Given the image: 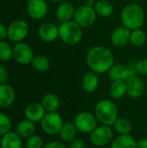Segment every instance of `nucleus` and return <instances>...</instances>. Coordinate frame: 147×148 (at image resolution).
Listing matches in <instances>:
<instances>
[{
  "label": "nucleus",
  "mask_w": 147,
  "mask_h": 148,
  "mask_svg": "<svg viewBox=\"0 0 147 148\" xmlns=\"http://www.w3.org/2000/svg\"><path fill=\"white\" fill-rule=\"evenodd\" d=\"M43 148H68L64 142L62 141H56V140H52L44 145Z\"/></svg>",
  "instance_id": "35"
},
{
  "label": "nucleus",
  "mask_w": 147,
  "mask_h": 148,
  "mask_svg": "<svg viewBox=\"0 0 147 148\" xmlns=\"http://www.w3.org/2000/svg\"><path fill=\"white\" fill-rule=\"evenodd\" d=\"M85 148H90V147H85Z\"/></svg>",
  "instance_id": "41"
},
{
  "label": "nucleus",
  "mask_w": 147,
  "mask_h": 148,
  "mask_svg": "<svg viewBox=\"0 0 147 148\" xmlns=\"http://www.w3.org/2000/svg\"><path fill=\"white\" fill-rule=\"evenodd\" d=\"M100 86L99 75L89 70L83 75L81 79V87L87 93L92 94L95 92Z\"/></svg>",
  "instance_id": "18"
},
{
  "label": "nucleus",
  "mask_w": 147,
  "mask_h": 148,
  "mask_svg": "<svg viewBox=\"0 0 147 148\" xmlns=\"http://www.w3.org/2000/svg\"><path fill=\"white\" fill-rule=\"evenodd\" d=\"M120 21L122 25L130 30L140 29L145 22L144 10L135 3L126 4L121 10Z\"/></svg>",
  "instance_id": "2"
},
{
  "label": "nucleus",
  "mask_w": 147,
  "mask_h": 148,
  "mask_svg": "<svg viewBox=\"0 0 147 148\" xmlns=\"http://www.w3.org/2000/svg\"><path fill=\"white\" fill-rule=\"evenodd\" d=\"M50 2H53V3H62L63 0H49Z\"/></svg>",
  "instance_id": "40"
},
{
  "label": "nucleus",
  "mask_w": 147,
  "mask_h": 148,
  "mask_svg": "<svg viewBox=\"0 0 147 148\" xmlns=\"http://www.w3.org/2000/svg\"><path fill=\"white\" fill-rule=\"evenodd\" d=\"M8 80V71L7 69L3 65L0 64V84L5 83Z\"/></svg>",
  "instance_id": "36"
},
{
  "label": "nucleus",
  "mask_w": 147,
  "mask_h": 148,
  "mask_svg": "<svg viewBox=\"0 0 147 148\" xmlns=\"http://www.w3.org/2000/svg\"><path fill=\"white\" fill-rule=\"evenodd\" d=\"M37 35L42 41L53 42L59 38V27L53 23H42L37 29Z\"/></svg>",
  "instance_id": "12"
},
{
  "label": "nucleus",
  "mask_w": 147,
  "mask_h": 148,
  "mask_svg": "<svg viewBox=\"0 0 147 148\" xmlns=\"http://www.w3.org/2000/svg\"><path fill=\"white\" fill-rule=\"evenodd\" d=\"M11 126L12 123L10 118L6 114L0 113V136L2 137L3 135L10 132Z\"/></svg>",
  "instance_id": "31"
},
{
  "label": "nucleus",
  "mask_w": 147,
  "mask_h": 148,
  "mask_svg": "<svg viewBox=\"0 0 147 148\" xmlns=\"http://www.w3.org/2000/svg\"><path fill=\"white\" fill-rule=\"evenodd\" d=\"M73 122L78 132L86 134H89L99 125V121L94 112L90 111H81L78 113L75 116Z\"/></svg>",
  "instance_id": "7"
},
{
  "label": "nucleus",
  "mask_w": 147,
  "mask_h": 148,
  "mask_svg": "<svg viewBox=\"0 0 147 148\" xmlns=\"http://www.w3.org/2000/svg\"><path fill=\"white\" fill-rule=\"evenodd\" d=\"M8 38L16 43L24 41L29 33V26L23 19H16L12 21L7 27Z\"/></svg>",
  "instance_id": "9"
},
{
  "label": "nucleus",
  "mask_w": 147,
  "mask_h": 148,
  "mask_svg": "<svg viewBox=\"0 0 147 148\" xmlns=\"http://www.w3.org/2000/svg\"><path fill=\"white\" fill-rule=\"evenodd\" d=\"M63 124V119L58 112L46 113L40 122L42 132L52 136L59 134Z\"/></svg>",
  "instance_id": "6"
},
{
  "label": "nucleus",
  "mask_w": 147,
  "mask_h": 148,
  "mask_svg": "<svg viewBox=\"0 0 147 148\" xmlns=\"http://www.w3.org/2000/svg\"><path fill=\"white\" fill-rule=\"evenodd\" d=\"M77 133H78V130L75 123L71 121H68V122H64L58 136L61 141L64 143H69L74 139L76 138Z\"/></svg>",
  "instance_id": "22"
},
{
  "label": "nucleus",
  "mask_w": 147,
  "mask_h": 148,
  "mask_svg": "<svg viewBox=\"0 0 147 148\" xmlns=\"http://www.w3.org/2000/svg\"><path fill=\"white\" fill-rule=\"evenodd\" d=\"M31 65L38 72H46L50 68V62L46 56L37 55L34 56Z\"/></svg>",
  "instance_id": "28"
},
{
  "label": "nucleus",
  "mask_w": 147,
  "mask_h": 148,
  "mask_svg": "<svg viewBox=\"0 0 147 148\" xmlns=\"http://www.w3.org/2000/svg\"><path fill=\"white\" fill-rule=\"evenodd\" d=\"M8 37V31L7 27L4 26L3 23H0V41L5 40Z\"/></svg>",
  "instance_id": "37"
},
{
  "label": "nucleus",
  "mask_w": 147,
  "mask_h": 148,
  "mask_svg": "<svg viewBox=\"0 0 147 148\" xmlns=\"http://www.w3.org/2000/svg\"><path fill=\"white\" fill-rule=\"evenodd\" d=\"M147 36L146 32L140 29H136L131 30L130 34V43L136 47V48H140L143 47L146 42Z\"/></svg>",
  "instance_id": "27"
},
{
  "label": "nucleus",
  "mask_w": 147,
  "mask_h": 148,
  "mask_svg": "<svg viewBox=\"0 0 147 148\" xmlns=\"http://www.w3.org/2000/svg\"><path fill=\"white\" fill-rule=\"evenodd\" d=\"M114 137L113 128L102 124L98 125L89 134V140L95 147H104L110 145Z\"/></svg>",
  "instance_id": "5"
},
{
  "label": "nucleus",
  "mask_w": 147,
  "mask_h": 148,
  "mask_svg": "<svg viewBox=\"0 0 147 148\" xmlns=\"http://www.w3.org/2000/svg\"><path fill=\"white\" fill-rule=\"evenodd\" d=\"M127 83V95L133 99L141 97L146 91V85L143 79L139 76H135L126 82Z\"/></svg>",
  "instance_id": "16"
},
{
  "label": "nucleus",
  "mask_w": 147,
  "mask_h": 148,
  "mask_svg": "<svg viewBox=\"0 0 147 148\" xmlns=\"http://www.w3.org/2000/svg\"><path fill=\"white\" fill-rule=\"evenodd\" d=\"M131 30L121 25L116 27L110 35V42L116 48H123L130 43Z\"/></svg>",
  "instance_id": "13"
},
{
  "label": "nucleus",
  "mask_w": 147,
  "mask_h": 148,
  "mask_svg": "<svg viewBox=\"0 0 147 148\" xmlns=\"http://www.w3.org/2000/svg\"><path fill=\"white\" fill-rule=\"evenodd\" d=\"M15 132L22 138V139H28L36 132V123L25 119L21 121L16 127Z\"/></svg>",
  "instance_id": "23"
},
{
  "label": "nucleus",
  "mask_w": 147,
  "mask_h": 148,
  "mask_svg": "<svg viewBox=\"0 0 147 148\" xmlns=\"http://www.w3.org/2000/svg\"><path fill=\"white\" fill-rule=\"evenodd\" d=\"M43 139L37 134H33L26 140L25 147L26 148H43L44 147Z\"/></svg>",
  "instance_id": "32"
},
{
  "label": "nucleus",
  "mask_w": 147,
  "mask_h": 148,
  "mask_svg": "<svg viewBox=\"0 0 147 148\" xmlns=\"http://www.w3.org/2000/svg\"><path fill=\"white\" fill-rule=\"evenodd\" d=\"M95 2L96 1H94V0H87V2H86V3L85 4H87V5H89V6H94V3H95Z\"/></svg>",
  "instance_id": "39"
},
{
  "label": "nucleus",
  "mask_w": 147,
  "mask_h": 148,
  "mask_svg": "<svg viewBox=\"0 0 147 148\" xmlns=\"http://www.w3.org/2000/svg\"><path fill=\"white\" fill-rule=\"evenodd\" d=\"M126 67L122 64H113V66L109 69L107 72L108 76L111 81H117V80H123L125 76Z\"/></svg>",
  "instance_id": "29"
},
{
  "label": "nucleus",
  "mask_w": 147,
  "mask_h": 148,
  "mask_svg": "<svg viewBox=\"0 0 147 148\" xmlns=\"http://www.w3.org/2000/svg\"><path fill=\"white\" fill-rule=\"evenodd\" d=\"M109 95L113 100H120L127 95V83L123 80L112 81L109 87Z\"/></svg>",
  "instance_id": "20"
},
{
  "label": "nucleus",
  "mask_w": 147,
  "mask_h": 148,
  "mask_svg": "<svg viewBox=\"0 0 147 148\" xmlns=\"http://www.w3.org/2000/svg\"><path fill=\"white\" fill-rule=\"evenodd\" d=\"M94 8L97 16L103 18L109 17L113 13V5L108 0H97Z\"/></svg>",
  "instance_id": "25"
},
{
  "label": "nucleus",
  "mask_w": 147,
  "mask_h": 148,
  "mask_svg": "<svg viewBox=\"0 0 147 148\" xmlns=\"http://www.w3.org/2000/svg\"><path fill=\"white\" fill-rule=\"evenodd\" d=\"M97 16H98L93 6L83 4L75 9L73 20L82 29H84L92 26L95 23Z\"/></svg>",
  "instance_id": "8"
},
{
  "label": "nucleus",
  "mask_w": 147,
  "mask_h": 148,
  "mask_svg": "<svg viewBox=\"0 0 147 148\" xmlns=\"http://www.w3.org/2000/svg\"><path fill=\"white\" fill-rule=\"evenodd\" d=\"M45 114L46 111L41 102L29 103L24 109L25 119L34 123H40Z\"/></svg>",
  "instance_id": "14"
},
{
  "label": "nucleus",
  "mask_w": 147,
  "mask_h": 148,
  "mask_svg": "<svg viewBox=\"0 0 147 148\" xmlns=\"http://www.w3.org/2000/svg\"><path fill=\"white\" fill-rule=\"evenodd\" d=\"M16 99V93L12 86L8 83L0 84V108L10 107Z\"/></svg>",
  "instance_id": "17"
},
{
  "label": "nucleus",
  "mask_w": 147,
  "mask_h": 148,
  "mask_svg": "<svg viewBox=\"0 0 147 148\" xmlns=\"http://www.w3.org/2000/svg\"><path fill=\"white\" fill-rule=\"evenodd\" d=\"M110 148H137V140L131 134H118L111 142Z\"/></svg>",
  "instance_id": "21"
},
{
  "label": "nucleus",
  "mask_w": 147,
  "mask_h": 148,
  "mask_svg": "<svg viewBox=\"0 0 147 148\" xmlns=\"http://www.w3.org/2000/svg\"><path fill=\"white\" fill-rule=\"evenodd\" d=\"M75 8L69 2H62L55 10V17L61 23H66L74 19Z\"/></svg>",
  "instance_id": "15"
},
{
  "label": "nucleus",
  "mask_w": 147,
  "mask_h": 148,
  "mask_svg": "<svg viewBox=\"0 0 147 148\" xmlns=\"http://www.w3.org/2000/svg\"><path fill=\"white\" fill-rule=\"evenodd\" d=\"M13 57V47L4 40L0 41V61L7 62Z\"/></svg>",
  "instance_id": "30"
},
{
  "label": "nucleus",
  "mask_w": 147,
  "mask_h": 148,
  "mask_svg": "<svg viewBox=\"0 0 147 148\" xmlns=\"http://www.w3.org/2000/svg\"><path fill=\"white\" fill-rule=\"evenodd\" d=\"M86 62L89 70L98 74H105L114 64V56L112 50L102 45L90 48L86 56Z\"/></svg>",
  "instance_id": "1"
},
{
  "label": "nucleus",
  "mask_w": 147,
  "mask_h": 148,
  "mask_svg": "<svg viewBox=\"0 0 147 148\" xmlns=\"http://www.w3.org/2000/svg\"><path fill=\"white\" fill-rule=\"evenodd\" d=\"M35 55L32 48L26 42H17L13 47V58L20 65L31 64Z\"/></svg>",
  "instance_id": "10"
},
{
  "label": "nucleus",
  "mask_w": 147,
  "mask_h": 148,
  "mask_svg": "<svg viewBox=\"0 0 147 148\" xmlns=\"http://www.w3.org/2000/svg\"><path fill=\"white\" fill-rule=\"evenodd\" d=\"M41 103L44 108L46 113L57 112L60 108V100L58 96L53 93H48L43 95Z\"/></svg>",
  "instance_id": "24"
},
{
  "label": "nucleus",
  "mask_w": 147,
  "mask_h": 148,
  "mask_svg": "<svg viewBox=\"0 0 147 148\" xmlns=\"http://www.w3.org/2000/svg\"><path fill=\"white\" fill-rule=\"evenodd\" d=\"M59 27V38L67 45L78 44L83 36V29L74 20L61 23Z\"/></svg>",
  "instance_id": "4"
},
{
  "label": "nucleus",
  "mask_w": 147,
  "mask_h": 148,
  "mask_svg": "<svg viewBox=\"0 0 147 148\" xmlns=\"http://www.w3.org/2000/svg\"><path fill=\"white\" fill-rule=\"evenodd\" d=\"M86 147V144H85V141L81 139V138H75L71 142H69V146L68 148H85Z\"/></svg>",
  "instance_id": "34"
},
{
  "label": "nucleus",
  "mask_w": 147,
  "mask_h": 148,
  "mask_svg": "<svg viewBox=\"0 0 147 148\" xmlns=\"http://www.w3.org/2000/svg\"><path fill=\"white\" fill-rule=\"evenodd\" d=\"M94 114L100 124L112 127L119 118V108L111 99H102L94 106Z\"/></svg>",
  "instance_id": "3"
},
{
  "label": "nucleus",
  "mask_w": 147,
  "mask_h": 148,
  "mask_svg": "<svg viewBox=\"0 0 147 148\" xmlns=\"http://www.w3.org/2000/svg\"><path fill=\"white\" fill-rule=\"evenodd\" d=\"M137 148H147V138H142L137 140Z\"/></svg>",
  "instance_id": "38"
},
{
  "label": "nucleus",
  "mask_w": 147,
  "mask_h": 148,
  "mask_svg": "<svg viewBox=\"0 0 147 148\" xmlns=\"http://www.w3.org/2000/svg\"><path fill=\"white\" fill-rule=\"evenodd\" d=\"M0 147L23 148V139L15 131H10L1 137Z\"/></svg>",
  "instance_id": "19"
},
{
  "label": "nucleus",
  "mask_w": 147,
  "mask_h": 148,
  "mask_svg": "<svg viewBox=\"0 0 147 148\" xmlns=\"http://www.w3.org/2000/svg\"><path fill=\"white\" fill-rule=\"evenodd\" d=\"M27 12L32 19L42 20L49 12L48 3L45 0H29L27 3Z\"/></svg>",
  "instance_id": "11"
},
{
  "label": "nucleus",
  "mask_w": 147,
  "mask_h": 148,
  "mask_svg": "<svg viewBox=\"0 0 147 148\" xmlns=\"http://www.w3.org/2000/svg\"><path fill=\"white\" fill-rule=\"evenodd\" d=\"M112 127L119 135L131 134V132L133 131V124L131 121L125 117H119L115 121Z\"/></svg>",
  "instance_id": "26"
},
{
  "label": "nucleus",
  "mask_w": 147,
  "mask_h": 148,
  "mask_svg": "<svg viewBox=\"0 0 147 148\" xmlns=\"http://www.w3.org/2000/svg\"><path fill=\"white\" fill-rule=\"evenodd\" d=\"M134 65L138 74L141 75H147V58H141L138 60Z\"/></svg>",
  "instance_id": "33"
}]
</instances>
